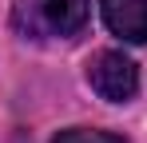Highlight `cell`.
<instances>
[{
	"mask_svg": "<svg viewBox=\"0 0 147 143\" xmlns=\"http://www.w3.org/2000/svg\"><path fill=\"white\" fill-rule=\"evenodd\" d=\"M56 143H123L119 135H107V131H88V127H72V131H60Z\"/></svg>",
	"mask_w": 147,
	"mask_h": 143,
	"instance_id": "4",
	"label": "cell"
},
{
	"mask_svg": "<svg viewBox=\"0 0 147 143\" xmlns=\"http://www.w3.org/2000/svg\"><path fill=\"white\" fill-rule=\"evenodd\" d=\"M88 84L111 103H127L139 88V72L123 52H99L88 64Z\"/></svg>",
	"mask_w": 147,
	"mask_h": 143,
	"instance_id": "2",
	"label": "cell"
},
{
	"mask_svg": "<svg viewBox=\"0 0 147 143\" xmlns=\"http://www.w3.org/2000/svg\"><path fill=\"white\" fill-rule=\"evenodd\" d=\"M88 20V0H20L16 28L32 40H64Z\"/></svg>",
	"mask_w": 147,
	"mask_h": 143,
	"instance_id": "1",
	"label": "cell"
},
{
	"mask_svg": "<svg viewBox=\"0 0 147 143\" xmlns=\"http://www.w3.org/2000/svg\"><path fill=\"white\" fill-rule=\"evenodd\" d=\"M103 20L115 36L139 44L147 40V0H103Z\"/></svg>",
	"mask_w": 147,
	"mask_h": 143,
	"instance_id": "3",
	"label": "cell"
}]
</instances>
